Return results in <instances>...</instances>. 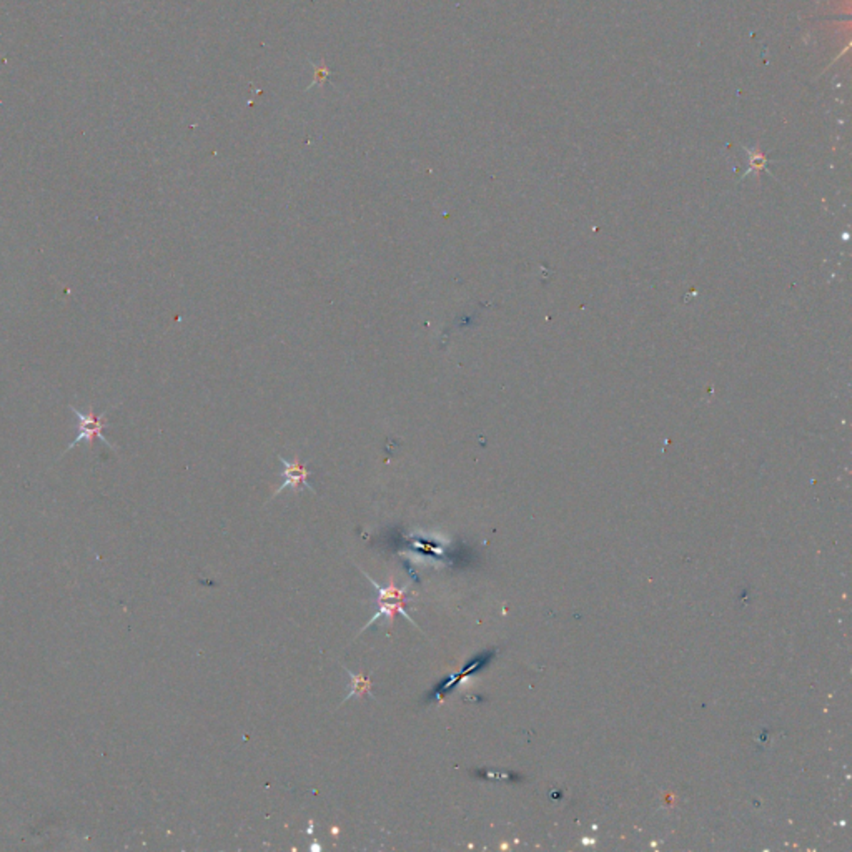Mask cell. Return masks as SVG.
<instances>
[{"instance_id":"cell-1","label":"cell","mask_w":852,"mask_h":852,"mask_svg":"<svg viewBox=\"0 0 852 852\" xmlns=\"http://www.w3.org/2000/svg\"><path fill=\"white\" fill-rule=\"evenodd\" d=\"M72 411L73 415L77 416V438L73 440L71 447L68 450L77 447L80 442H92L93 438H100L103 443H107V447H112V443L108 442V438L103 435V430L107 428L108 423L105 421V416H107V411H103L102 415H93L92 411L90 413H82V411H78L77 408H73L72 406Z\"/></svg>"},{"instance_id":"cell-2","label":"cell","mask_w":852,"mask_h":852,"mask_svg":"<svg viewBox=\"0 0 852 852\" xmlns=\"http://www.w3.org/2000/svg\"><path fill=\"white\" fill-rule=\"evenodd\" d=\"M281 463L285 464L284 473H281V477L285 478V482L279 488V492H276V493L284 492V489L286 487H290V488H293V489H298L300 484H303V487H306L308 489H313V487H311V484L308 483V474L310 473H308V469H306L303 467V464H300L298 462L290 463V462H286V459H281Z\"/></svg>"},{"instance_id":"cell-3","label":"cell","mask_w":852,"mask_h":852,"mask_svg":"<svg viewBox=\"0 0 852 852\" xmlns=\"http://www.w3.org/2000/svg\"><path fill=\"white\" fill-rule=\"evenodd\" d=\"M348 671V670H346ZM348 675L351 677V690H350V695L345 697V701L351 700V697H360V696H365V695H370L371 692V680L370 677H366L363 675H355V672L348 671Z\"/></svg>"}]
</instances>
